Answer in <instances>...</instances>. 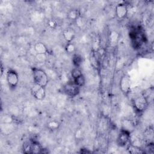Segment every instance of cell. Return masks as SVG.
<instances>
[{"instance_id":"obj_1","label":"cell","mask_w":154,"mask_h":154,"mask_svg":"<svg viewBox=\"0 0 154 154\" xmlns=\"http://www.w3.org/2000/svg\"><path fill=\"white\" fill-rule=\"evenodd\" d=\"M32 76L34 84L45 87L49 82V78L45 70L39 68L32 69Z\"/></svg>"},{"instance_id":"obj_2","label":"cell","mask_w":154,"mask_h":154,"mask_svg":"<svg viewBox=\"0 0 154 154\" xmlns=\"http://www.w3.org/2000/svg\"><path fill=\"white\" fill-rule=\"evenodd\" d=\"M43 148L37 141L29 140L23 143V150L25 153H42Z\"/></svg>"},{"instance_id":"obj_3","label":"cell","mask_w":154,"mask_h":154,"mask_svg":"<svg viewBox=\"0 0 154 154\" xmlns=\"http://www.w3.org/2000/svg\"><path fill=\"white\" fill-rule=\"evenodd\" d=\"M133 102L135 109L139 112L146 110L149 105V101L143 94L135 97L133 100Z\"/></svg>"},{"instance_id":"obj_4","label":"cell","mask_w":154,"mask_h":154,"mask_svg":"<svg viewBox=\"0 0 154 154\" xmlns=\"http://www.w3.org/2000/svg\"><path fill=\"white\" fill-rule=\"evenodd\" d=\"M73 81L79 87H83L85 82V79L79 67H75L71 72Z\"/></svg>"},{"instance_id":"obj_5","label":"cell","mask_w":154,"mask_h":154,"mask_svg":"<svg viewBox=\"0 0 154 154\" xmlns=\"http://www.w3.org/2000/svg\"><path fill=\"white\" fill-rule=\"evenodd\" d=\"M80 87L78 86L73 81L66 83L63 88L64 93L70 97H75L79 93Z\"/></svg>"},{"instance_id":"obj_6","label":"cell","mask_w":154,"mask_h":154,"mask_svg":"<svg viewBox=\"0 0 154 154\" xmlns=\"http://www.w3.org/2000/svg\"><path fill=\"white\" fill-rule=\"evenodd\" d=\"M19 80L18 74L14 70L10 69L8 70L7 72V81L10 88H15L18 84Z\"/></svg>"},{"instance_id":"obj_7","label":"cell","mask_w":154,"mask_h":154,"mask_svg":"<svg viewBox=\"0 0 154 154\" xmlns=\"http://www.w3.org/2000/svg\"><path fill=\"white\" fill-rule=\"evenodd\" d=\"M31 93L32 96L37 100H43L46 96L45 87L34 84L31 88Z\"/></svg>"},{"instance_id":"obj_8","label":"cell","mask_w":154,"mask_h":154,"mask_svg":"<svg viewBox=\"0 0 154 154\" xmlns=\"http://www.w3.org/2000/svg\"><path fill=\"white\" fill-rule=\"evenodd\" d=\"M120 88L121 91L126 95L129 94L131 89V78L127 75H124L120 81Z\"/></svg>"},{"instance_id":"obj_9","label":"cell","mask_w":154,"mask_h":154,"mask_svg":"<svg viewBox=\"0 0 154 154\" xmlns=\"http://www.w3.org/2000/svg\"><path fill=\"white\" fill-rule=\"evenodd\" d=\"M131 133L122 129L119 134L117 142L119 146L125 147L128 146L130 143Z\"/></svg>"},{"instance_id":"obj_10","label":"cell","mask_w":154,"mask_h":154,"mask_svg":"<svg viewBox=\"0 0 154 154\" xmlns=\"http://www.w3.org/2000/svg\"><path fill=\"white\" fill-rule=\"evenodd\" d=\"M128 9L126 4L120 3L116 7V14L117 17L120 19H124L128 14Z\"/></svg>"},{"instance_id":"obj_11","label":"cell","mask_w":154,"mask_h":154,"mask_svg":"<svg viewBox=\"0 0 154 154\" xmlns=\"http://www.w3.org/2000/svg\"><path fill=\"white\" fill-rule=\"evenodd\" d=\"M75 31L72 28H67L63 31V36L67 42H71L75 37Z\"/></svg>"},{"instance_id":"obj_12","label":"cell","mask_w":154,"mask_h":154,"mask_svg":"<svg viewBox=\"0 0 154 154\" xmlns=\"http://www.w3.org/2000/svg\"><path fill=\"white\" fill-rule=\"evenodd\" d=\"M135 128V124L132 120L125 119L122 122V129L131 133Z\"/></svg>"},{"instance_id":"obj_13","label":"cell","mask_w":154,"mask_h":154,"mask_svg":"<svg viewBox=\"0 0 154 154\" xmlns=\"http://www.w3.org/2000/svg\"><path fill=\"white\" fill-rule=\"evenodd\" d=\"M34 49L37 54H46L48 52L46 46L42 42L36 43L34 46Z\"/></svg>"},{"instance_id":"obj_14","label":"cell","mask_w":154,"mask_h":154,"mask_svg":"<svg viewBox=\"0 0 154 154\" xmlns=\"http://www.w3.org/2000/svg\"><path fill=\"white\" fill-rule=\"evenodd\" d=\"M128 150H129V153H144V151L142 150V149L141 148H140L139 147H138L137 146L131 144H129L128 145Z\"/></svg>"},{"instance_id":"obj_15","label":"cell","mask_w":154,"mask_h":154,"mask_svg":"<svg viewBox=\"0 0 154 154\" xmlns=\"http://www.w3.org/2000/svg\"><path fill=\"white\" fill-rule=\"evenodd\" d=\"M82 61V57L80 55L77 54L73 55L72 58V62L76 67H79L81 66Z\"/></svg>"},{"instance_id":"obj_16","label":"cell","mask_w":154,"mask_h":154,"mask_svg":"<svg viewBox=\"0 0 154 154\" xmlns=\"http://www.w3.org/2000/svg\"><path fill=\"white\" fill-rule=\"evenodd\" d=\"M79 13L78 10H72L69 11V13L67 14V17L70 20H76V19L79 16Z\"/></svg>"},{"instance_id":"obj_17","label":"cell","mask_w":154,"mask_h":154,"mask_svg":"<svg viewBox=\"0 0 154 154\" xmlns=\"http://www.w3.org/2000/svg\"><path fill=\"white\" fill-rule=\"evenodd\" d=\"M59 126H60L59 122L55 120L51 121L48 123V128L52 131L57 129L59 128Z\"/></svg>"},{"instance_id":"obj_18","label":"cell","mask_w":154,"mask_h":154,"mask_svg":"<svg viewBox=\"0 0 154 154\" xmlns=\"http://www.w3.org/2000/svg\"><path fill=\"white\" fill-rule=\"evenodd\" d=\"M65 49L66 51L68 53V54H73L75 52L76 50V48L75 46L71 42L67 43L66 47H65Z\"/></svg>"}]
</instances>
